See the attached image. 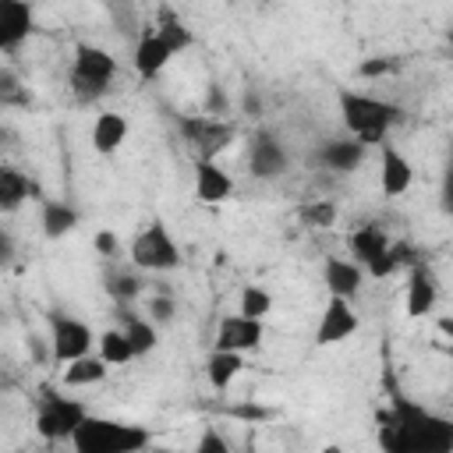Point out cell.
Segmentation results:
<instances>
[{
  "instance_id": "obj_1",
  "label": "cell",
  "mask_w": 453,
  "mask_h": 453,
  "mask_svg": "<svg viewBox=\"0 0 453 453\" xmlns=\"http://www.w3.org/2000/svg\"><path fill=\"white\" fill-rule=\"evenodd\" d=\"M400 432L403 453H446L453 449V421L425 411L407 396H393V414H382Z\"/></svg>"
},
{
  "instance_id": "obj_2",
  "label": "cell",
  "mask_w": 453,
  "mask_h": 453,
  "mask_svg": "<svg viewBox=\"0 0 453 453\" xmlns=\"http://www.w3.org/2000/svg\"><path fill=\"white\" fill-rule=\"evenodd\" d=\"M340 113L347 131L365 145H386L389 127L403 120L400 106L375 96H361V92H340Z\"/></svg>"
},
{
  "instance_id": "obj_3",
  "label": "cell",
  "mask_w": 453,
  "mask_h": 453,
  "mask_svg": "<svg viewBox=\"0 0 453 453\" xmlns=\"http://www.w3.org/2000/svg\"><path fill=\"white\" fill-rule=\"evenodd\" d=\"M71 446L78 453H134L149 446V432L138 425H120V421H103L85 414V421L71 435Z\"/></svg>"
},
{
  "instance_id": "obj_4",
  "label": "cell",
  "mask_w": 453,
  "mask_h": 453,
  "mask_svg": "<svg viewBox=\"0 0 453 453\" xmlns=\"http://www.w3.org/2000/svg\"><path fill=\"white\" fill-rule=\"evenodd\" d=\"M131 262L138 269H152V273H166V269H177L180 265L177 241L170 237V230L159 219H152L145 230L134 234V241H131Z\"/></svg>"
},
{
  "instance_id": "obj_5",
  "label": "cell",
  "mask_w": 453,
  "mask_h": 453,
  "mask_svg": "<svg viewBox=\"0 0 453 453\" xmlns=\"http://www.w3.org/2000/svg\"><path fill=\"white\" fill-rule=\"evenodd\" d=\"M81 421H85V407H81L78 400L53 396V393H46V396L39 400L35 432H39L42 439H71Z\"/></svg>"
},
{
  "instance_id": "obj_6",
  "label": "cell",
  "mask_w": 453,
  "mask_h": 453,
  "mask_svg": "<svg viewBox=\"0 0 453 453\" xmlns=\"http://www.w3.org/2000/svg\"><path fill=\"white\" fill-rule=\"evenodd\" d=\"M180 134L198 149V159H216V152L230 145L234 127L209 117H180Z\"/></svg>"
},
{
  "instance_id": "obj_7",
  "label": "cell",
  "mask_w": 453,
  "mask_h": 453,
  "mask_svg": "<svg viewBox=\"0 0 453 453\" xmlns=\"http://www.w3.org/2000/svg\"><path fill=\"white\" fill-rule=\"evenodd\" d=\"M92 343H99V340L92 336V329L85 322L67 319V315H53V340H50V347H53L57 361H74V357L88 354Z\"/></svg>"
},
{
  "instance_id": "obj_8",
  "label": "cell",
  "mask_w": 453,
  "mask_h": 453,
  "mask_svg": "<svg viewBox=\"0 0 453 453\" xmlns=\"http://www.w3.org/2000/svg\"><path fill=\"white\" fill-rule=\"evenodd\" d=\"M357 333V315L350 311L347 297H333L329 294V304L319 319V329H315V343L319 347H333V343H343L347 336Z\"/></svg>"
},
{
  "instance_id": "obj_9",
  "label": "cell",
  "mask_w": 453,
  "mask_h": 453,
  "mask_svg": "<svg viewBox=\"0 0 453 453\" xmlns=\"http://www.w3.org/2000/svg\"><path fill=\"white\" fill-rule=\"evenodd\" d=\"M248 170H251V177H258V180H273V177H280V173L287 170V149L276 142V134L258 131V134L251 138Z\"/></svg>"
},
{
  "instance_id": "obj_10",
  "label": "cell",
  "mask_w": 453,
  "mask_h": 453,
  "mask_svg": "<svg viewBox=\"0 0 453 453\" xmlns=\"http://www.w3.org/2000/svg\"><path fill=\"white\" fill-rule=\"evenodd\" d=\"M262 343V319H248V315H226L216 329V347L219 350H255Z\"/></svg>"
},
{
  "instance_id": "obj_11",
  "label": "cell",
  "mask_w": 453,
  "mask_h": 453,
  "mask_svg": "<svg viewBox=\"0 0 453 453\" xmlns=\"http://www.w3.org/2000/svg\"><path fill=\"white\" fill-rule=\"evenodd\" d=\"M113 74H117V60H113L103 46H88V42H81V46L74 50V67H71V78H74V81L110 85Z\"/></svg>"
},
{
  "instance_id": "obj_12",
  "label": "cell",
  "mask_w": 453,
  "mask_h": 453,
  "mask_svg": "<svg viewBox=\"0 0 453 453\" xmlns=\"http://www.w3.org/2000/svg\"><path fill=\"white\" fill-rule=\"evenodd\" d=\"M32 32V7L25 0H0V50L14 53Z\"/></svg>"
},
{
  "instance_id": "obj_13",
  "label": "cell",
  "mask_w": 453,
  "mask_h": 453,
  "mask_svg": "<svg viewBox=\"0 0 453 453\" xmlns=\"http://www.w3.org/2000/svg\"><path fill=\"white\" fill-rule=\"evenodd\" d=\"M195 195H198V202H209V205L226 202L234 195V180L226 170H219L216 159H198L195 163Z\"/></svg>"
},
{
  "instance_id": "obj_14",
  "label": "cell",
  "mask_w": 453,
  "mask_h": 453,
  "mask_svg": "<svg viewBox=\"0 0 453 453\" xmlns=\"http://www.w3.org/2000/svg\"><path fill=\"white\" fill-rule=\"evenodd\" d=\"M365 142H357V138H336V142H326L322 149H319V163L326 166V170H333V173H350V170H357L361 166V159H365Z\"/></svg>"
},
{
  "instance_id": "obj_15",
  "label": "cell",
  "mask_w": 453,
  "mask_h": 453,
  "mask_svg": "<svg viewBox=\"0 0 453 453\" xmlns=\"http://www.w3.org/2000/svg\"><path fill=\"white\" fill-rule=\"evenodd\" d=\"M379 180H382V195H386V198L403 195V191L411 188V180H414V170H411L407 156L396 152L393 145H382V170H379Z\"/></svg>"
},
{
  "instance_id": "obj_16",
  "label": "cell",
  "mask_w": 453,
  "mask_h": 453,
  "mask_svg": "<svg viewBox=\"0 0 453 453\" xmlns=\"http://www.w3.org/2000/svg\"><path fill=\"white\" fill-rule=\"evenodd\" d=\"M322 280L329 287L333 297H354L365 273H361V262H347V258H326V269H322Z\"/></svg>"
},
{
  "instance_id": "obj_17",
  "label": "cell",
  "mask_w": 453,
  "mask_h": 453,
  "mask_svg": "<svg viewBox=\"0 0 453 453\" xmlns=\"http://www.w3.org/2000/svg\"><path fill=\"white\" fill-rule=\"evenodd\" d=\"M170 57H177V53L163 42V35H159V32H149V35H142L138 46H134V71L145 74V78H152V74H159V71L170 64Z\"/></svg>"
},
{
  "instance_id": "obj_18",
  "label": "cell",
  "mask_w": 453,
  "mask_h": 453,
  "mask_svg": "<svg viewBox=\"0 0 453 453\" xmlns=\"http://www.w3.org/2000/svg\"><path fill=\"white\" fill-rule=\"evenodd\" d=\"M432 304H435V276L425 265H414L407 280V315L421 319L432 311Z\"/></svg>"
},
{
  "instance_id": "obj_19",
  "label": "cell",
  "mask_w": 453,
  "mask_h": 453,
  "mask_svg": "<svg viewBox=\"0 0 453 453\" xmlns=\"http://www.w3.org/2000/svg\"><path fill=\"white\" fill-rule=\"evenodd\" d=\"M124 138H127V120H124V113H99V117H96V124H92V149H96V152L110 156V152H117V149L124 145Z\"/></svg>"
},
{
  "instance_id": "obj_20",
  "label": "cell",
  "mask_w": 453,
  "mask_h": 453,
  "mask_svg": "<svg viewBox=\"0 0 453 453\" xmlns=\"http://www.w3.org/2000/svg\"><path fill=\"white\" fill-rule=\"evenodd\" d=\"M347 244H350V255L365 265V262H372L379 251L389 248V237H386V230H382L379 223H365V226H357V230L347 237Z\"/></svg>"
},
{
  "instance_id": "obj_21",
  "label": "cell",
  "mask_w": 453,
  "mask_h": 453,
  "mask_svg": "<svg viewBox=\"0 0 453 453\" xmlns=\"http://www.w3.org/2000/svg\"><path fill=\"white\" fill-rule=\"evenodd\" d=\"M241 368H244V357H241V350H212V357H209V365H205V375H209V386L212 389H226L237 375H241Z\"/></svg>"
},
{
  "instance_id": "obj_22",
  "label": "cell",
  "mask_w": 453,
  "mask_h": 453,
  "mask_svg": "<svg viewBox=\"0 0 453 453\" xmlns=\"http://www.w3.org/2000/svg\"><path fill=\"white\" fill-rule=\"evenodd\" d=\"M106 357L99 354V357H92V354H81V357H74V361H67V368H64V382L67 386H92V382H99L103 375H106Z\"/></svg>"
},
{
  "instance_id": "obj_23",
  "label": "cell",
  "mask_w": 453,
  "mask_h": 453,
  "mask_svg": "<svg viewBox=\"0 0 453 453\" xmlns=\"http://www.w3.org/2000/svg\"><path fill=\"white\" fill-rule=\"evenodd\" d=\"M28 177L21 173V170H14V166H4L0 170V209L4 212H14L25 198H28Z\"/></svg>"
},
{
  "instance_id": "obj_24",
  "label": "cell",
  "mask_w": 453,
  "mask_h": 453,
  "mask_svg": "<svg viewBox=\"0 0 453 453\" xmlns=\"http://www.w3.org/2000/svg\"><path fill=\"white\" fill-rule=\"evenodd\" d=\"M74 226H78V212H74L71 205H64V202H46V205H42V234H46L50 241L71 234Z\"/></svg>"
},
{
  "instance_id": "obj_25",
  "label": "cell",
  "mask_w": 453,
  "mask_h": 453,
  "mask_svg": "<svg viewBox=\"0 0 453 453\" xmlns=\"http://www.w3.org/2000/svg\"><path fill=\"white\" fill-rule=\"evenodd\" d=\"M99 354H103L110 365H127L131 357H138L124 329H106V333H99Z\"/></svg>"
},
{
  "instance_id": "obj_26",
  "label": "cell",
  "mask_w": 453,
  "mask_h": 453,
  "mask_svg": "<svg viewBox=\"0 0 453 453\" xmlns=\"http://www.w3.org/2000/svg\"><path fill=\"white\" fill-rule=\"evenodd\" d=\"M156 32L163 35V42H166L173 53H180V50H188V46H191V32L177 21V14H173V11H163V14H159V28H156Z\"/></svg>"
},
{
  "instance_id": "obj_27",
  "label": "cell",
  "mask_w": 453,
  "mask_h": 453,
  "mask_svg": "<svg viewBox=\"0 0 453 453\" xmlns=\"http://www.w3.org/2000/svg\"><path fill=\"white\" fill-rule=\"evenodd\" d=\"M269 308H273V297H269V290L265 287H258V283H248L244 290H241V315H248V319H265L269 315Z\"/></svg>"
},
{
  "instance_id": "obj_28",
  "label": "cell",
  "mask_w": 453,
  "mask_h": 453,
  "mask_svg": "<svg viewBox=\"0 0 453 453\" xmlns=\"http://www.w3.org/2000/svg\"><path fill=\"white\" fill-rule=\"evenodd\" d=\"M124 333H127V340H131L134 354H149V350L159 343V336H156V326H152V322H145V319H127Z\"/></svg>"
},
{
  "instance_id": "obj_29",
  "label": "cell",
  "mask_w": 453,
  "mask_h": 453,
  "mask_svg": "<svg viewBox=\"0 0 453 453\" xmlns=\"http://www.w3.org/2000/svg\"><path fill=\"white\" fill-rule=\"evenodd\" d=\"M106 290H110L117 301H131V297H138V294H142V280H138V276H131V273H120V276H110Z\"/></svg>"
},
{
  "instance_id": "obj_30",
  "label": "cell",
  "mask_w": 453,
  "mask_h": 453,
  "mask_svg": "<svg viewBox=\"0 0 453 453\" xmlns=\"http://www.w3.org/2000/svg\"><path fill=\"white\" fill-rule=\"evenodd\" d=\"M149 315H152V322H170L173 319V297H166V294L152 297L149 301Z\"/></svg>"
},
{
  "instance_id": "obj_31",
  "label": "cell",
  "mask_w": 453,
  "mask_h": 453,
  "mask_svg": "<svg viewBox=\"0 0 453 453\" xmlns=\"http://www.w3.org/2000/svg\"><path fill=\"white\" fill-rule=\"evenodd\" d=\"M439 205L446 216H453V163L442 170V184H439Z\"/></svg>"
},
{
  "instance_id": "obj_32",
  "label": "cell",
  "mask_w": 453,
  "mask_h": 453,
  "mask_svg": "<svg viewBox=\"0 0 453 453\" xmlns=\"http://www.w3.org/2000/svg\"><path fill=\"white\" fill-rule=\"evenodd\" d=\"M304 219H308L311 226H329V223H333V205H329V202H315L311 209H304Z\"/></svg>"
},
{
  "instance_id": "obj_33",
  "label": "cell",
  "mask_w": 453,
  "mask_h": 453,
  "mask_svg": "<svg viewBox=\"0 0 453 453\" xmlns=\"http://www.w3.org/2000/svg\"><path fill=\"white\" fill-rule=\"evenodd\" d=\"M92 244H96V251H99V255H113L120 241H117V234H113V230H99Z\"/></svg>"
},
{
  "instance_id": "obj_34",
  "label": "cell",
  "mask_w": 453,
  "mask_h": 453,
  "mask_svg": "<svg viewBox=\"0 0 453 453\" xmlns=\"http://www.w3.org/2000/svg\"><path fill=\"white\" fill-rule=\"evenodd\" d=\"M209 449H216V453H226V439H219L216 432H205V435L198 439V453H209Z\"/></svg>"
},
{
  "instance_id": "obj_35",
  "label": "cell",
  "mask_w": 453,
  "mask_h": 453,
  "mask_svg": "<svg viewBox=\"0 0 453 453\" xmlns=\"http://www.w3.org/2000/svg\"><path fill=\"white\" fill-rule=\"evenodd\" d=\"M386 71H389V60H365V64L357 67L361 78H379V74H386Z\"/></svg>"
},
{
  "instance_id": "obj_36",
  "label": "cell",
  "mask_w": 453,
  "mask_h": 453,
  "mask_svg": "<svg viewBox=\"0 0 453 453\" xmlns=\"http://www.w3.org/2000/svg\"><path fill=\"white\" fill-rule=\"evenodd\" d=\"M234 414H237V418H248V421H258V418H269L273 411L255 407V403H241V407H234Z\"/></svg>"
},
{
  "instance_id": "obj_37",
  "label": "cell",
  "mask_w": 453,
  "mask_h": 453,
  "mask_svg": "<svg viewBox=\"0 0 453 453\" xmlns=\"http://www.w3.org/2000/svg\"><path fill=\"white\" fill-rule=\"evenodd\" d=\"M11 251H14V241H11V234H7V230H0V258L7 262V258H11Z\"/></svg>"
},
{
  "instance_id": "obj_38",
  "label": "cell",
  "mask_w": 453,
  "mask_h": 453,
  "mask_svg": "<svg viewBox=\"0 0 453 453\" xmlns=\"http://www.w3.org/2000/svg\"><path fill=\"white\" fill-rule=\"evenodd\" d=\"M439 333H442L446 340H453V319H439Z\"/></svg>"
},
{
  "instance_id": "obj_39",
  "label": "cell",
  "mask_w": 453,
  "mask_h": 453,
  "mask_svg": "<svg viewBox=\"0 0 453 453\" xmlns=\"http://www.w3.org/2000/svg\"><path fill=\"white\" fill-rule=\"evenodd\" d=\"M446 42H449V46H453V28H449V32H446Z\"/></svg>"
}]
</instances>
